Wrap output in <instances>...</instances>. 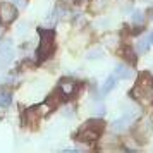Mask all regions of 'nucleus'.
<instances>
[{
	"mask_svg": "<svg viewBox=\"0 0 153 153\" xmlns=\"http://www.w3.org/2000/svg\"><path fill=\"white\" fill-rule=\"evenodd\" d=\"M55 48V33L53 29H42L40 31V47H38V57L45 59Z\"/></svg>",
	"mask_w": 153,
	"mask_h": 153,
	"instance_id": "1",
	"label": "nucleus"
},
{
	"mask_svg": "<svg viewBox=\"0 0 153 153\" xmlns=\"http://www.w3.org/2000/svg\"><path fill=\"white\" fill-rule=\"evenodd\" d=\"M17 10L19 9L9 4V2H0V22L2 24H10L17 17Z\"/></svg>",
	"mask_w": 153,
	"mask_h": 153,
	"instance_id": "2",
	"label": "nucleus"
},
{
	"mask_svg": "<svg viewBox=\"0 0 153 153\" xmlns=\"http://www.w3.org/2000/svg\"><path fill=\"white\" fill-rule=\"evenodd\" d=\"M134 122V119L129 115V114H124L122 117H119L117 120H114L110 126V129L114 134H120V132H126L129 127H131V124Z\"/></svg>",
	"mask_w": 153,
	"mask_h": 153,
	"instance_id": "3",
	"label": "nucleus"
},
{
	"mask_svg": "<svg viewBox=\"0 0 153 153\" xmlns=\"http://www.w3.org/2000/svg\"><path fill=\"white\" fill-rule=\"evenodd\" d=\"M59 91H60L62 97H72L77 91V83L74 79H71V77H64L59 83Z\"/></svg>",
	"mask_w": 153,
	"mask_h": 153,
	"instance_id": "4",
	"label": "nucleus"
},
{
	"mask_svg": "<svg viewBox=\"0 0 153 153\" xmlns=\"http://www.w3.org/2000/svg\"><path fill=\"white\" fill-rule=\"evenodd\" d=\"M150 132H152V122H150V119H143L138 126H136V139H141V141H146L148 136H150Z\"/></svg>",
	"mask_w": 153,
	"mask_h": 153,
	"instance_id": "5",
	"label": "nucleus"
},
{
	"mask_svg": "<svg viewBox=\"0 0 153 153\" xmlns=\"http://www.w3.org/2000/svg\"><path fill=\"white\" fill-rule=\"evenodd\" d=\"M97 139H98V132L90 129V127H83L77 134V141H83V143H93Z\"/></svg>",
	"mask_w": 153,
	"mask_h": 153,
	"instance_id": "6",
	"label": "nucleus"
},
{
	"mask_svg": "<svg viewBox=\"0 0 153 153\" xmlns=\"http://www.w3.org/2000/svg\"><path fill=\"white\" fill-rule=\"evenodd\" d=\"M150 47H152V43H150V40H148V36L143 35L139 36L138 40H136V43H134V52L136 53H146L148 50H150Z\"/></svg>",
	"mask_w": 153,
	"mask_h": 153,
	"instance_id": "7",
	"label": "nucleus"
},
{
	"mask_svg": "<svg viewBox=\"0 0 153 153\" xmlns=\"http://www.w3.org/2000/svg\"><path fill=\"white\" fill-rule=\"evenodd\" d=\"M114 74H115L117 79H129V77H132V69L126 64H119L114 71Z\"/></svg>",
	"mask_w": 153,
	"mask_h": 153,
	"instance_id": "8",
	"label": "nucleus"
},
{
	"mask_svg": "<svg viewBox=\"0 0 153 153\" xmlns=\"http://www.w3.org/2000/svg\"><path fill=\"white\" fill-rule=\"evenodd\" d=\"M84 127H90V129H93V131H97L100 134V132H103L105 124H103V120H102V117H93L91 120H88L84 124Z\"/></svg>",
	"mask_w": 153,
	"mask_h": 153,
	"instance_id": "9",
	"label": "nucleus"
},
{
	"mask_svg": "<svg viewBox=\"0 0 153 153\" xmlns=\"http://www.w3.org/2000/svg\"><path fill=\"white\" fill-rule=\"evenodd\" d=\"M115 84H117V77H115V74H110V76L105 79L103 86H102V95H107V93H110L114 88H115Z\"/></svg>",
	"mask_w": 153,
	"mask_h": 153,
	"instance_id": "10",
	"label": "nucleus"
},
{
	"mask_svg": "<svg viewBox=\"0 0 153 153\" xmlns=\"http://www.w3.org/2000/svg\"><path fill=\"white\" fill-rule=\"evenodd\" d=\"M12 57H14V50H4V52H0V69L9 67V64L12 62Z\"/></svg>",
	"mask_w": 153,
	"mask_h": 153,
	"instance_id": "11",
	"label": "nucleus"
},
{
	"mask_svg": "<svg viewBox=\"0 0 153 153\" xmlns=\"http://www.w3.org/2000/svg\"><path fill=\"white\" fill-rule=\"evenodd\" d=\"M131 21L134 26H143L146 21V17H145V12L143 10H139V9H134L132 10V14H131Z\"/></svg>",
	"mask_w": 153,
	"mask_h": 153,
	"instance_id": "12",
	"label": "nucleus"
},
{
	"mask_svg": "<svg viewBox=\"0 0 153 153\" xmlns=\"http://www.w3.org/2000/svg\"><path fill=\"white\" fill-rule=\"evenodd\" d=\"M24 119H26V124L35 126L36 122H38V119H40V114H38V110H36V107H35V108H29V110H26Z\"/></svg>",
	"mask_w": 153,
	"mask_h": 153,
	"instance_id": "13",
	"label": "nucleus"
},
{
	"mask_svg": "<svg viewBox=\"0 0 153 153\" xmlns=\"http://www.w3.org/2000/svg\"><path fill=\"white\" fill-rule=\"evenodd\" d=\"M102 55H103V48H102V47H93L91 50L86 52V59H88V60H97V59H102Z\"/></svg>",
	"mask_w": 153,
	"mask_h": 153,
	"instance_id": "14",
	"label": "nucleus"
},
{
	"mask_svg": "<svg viewBox=\"0 0 153 153\" xmlns=\"http://www.w3.org/2000/svg\"><path fill=\"white\" fill-rule=\"evenodd\" d=\"M45 103L48 105L52 110H53V108H57V107L60 105V93H52V95L45 100Z\"/></svg>",
	"mask_w": 153,
	"mask_h": 153,
	"instance_id": "15",
	"label": "nucleus"
},
{
	"mask_svg": "<svg viewBox=\"0 0 153 153\" xmlns=\"http://www.w3.org/2000/svg\"><path fill=\"white\" fill-rule=\"evenodd\" d=\"M29 33V22L28 21H21L17 22V26H16V35L17 36H26Z\"/></svg>",
	"mask_w": 153,
	"mask_h": 153,
	"instance_id": "16",
	"label": "nucleus"
},
{
	"mask_svg": "<svg viewBox=\"0 0 153 153\" xmlns=\"http://www.w3.org/2000/svg\"><path fill=\"white\" fill-rule=\"evenodd\" d=\"M105 105L103 102H97V103L91 107V114H93V117H103L105 115Z\"/></svg>",
	"mask_w": 153,
	"mask_h": 153,
	"instance_id": "17",
	"label": "nucleus"
},
{
	"mask_svg": "<svg viewBox=\"0 0 153 153\" xmlns=\"http://www.w3.org/2000/svg\"><path fill=\"white\" fill-rule=\"evenodd\" d=\"M136 55H138V53H136V52H134L132 48H129V47L124 50V59L127 60V62H131V64H132L134 60H136Z\"/></svg>",
	"mask_w": 153,
	"mask_h": 153,
	"instance_id": "18",
	"label": "nucleus"
},
{
	"mask_svg": "<svg viewBox=\"0 0 153 153\" xmlns=\"http://www.w3.org/2000/svg\"><path fill=\"white\" fill-rule=\"evenodd\" d=\"M9 103H10V93L0 91V107H7Z\"/></svg>",
	"mask_w": 153,
	"mask_h": 153,
	"instance_id": "19",
	"label": "nucleus"
},
{
	"mask_svg": "<svg viewBox=\"0 0 153 153\" xmlns=\"http://www.w3.org/2000/svg\"><path fill=\"white\" fill-rule=\"evenodd\" d=\"M0 2H9V4L16 5L17 9H24L28 5V0H0Z\"/></svg>",
	"mask_w": 153,
	"mask_h": 153,
	"instance_id": "20",
	"label": "nucleus"
},
{
	"mask_svg": "<svg viewBox=\"0 0 153 153\" xmlns=\"http://www.w3.org/2000/svg\"><path fill=\"white\" fill-rule=\"evenodd\" d=\"M74 2H76V0H57V5L62 7V9H71L74 5Z\"/></svg>",
	"mask_w": 153,
	"mask_h": 153,
	"instance_id": "21",
	"label": "nucleus"
},
{
	"mask_svg": "<svg viewBox=\"0 0 153 153\" xmlns=\"http://www.w3.org/2000/svg\"><path fill=\"white\" fill-rule=\"evenodd\" d=\"M64 117H74V107L72 105L64 107Z\"/></svg>",
	"mask_w": 153,
	"mask_h": 153,
	"instance_id": "22",
	"label": "nucleus"
},
{
	"mask_svg": "<svg viewBox=\"0 0 153 153\" xmlns=\"http://www.w3.org/2000/svg\"><path fill=\"white\" fill-rule=\"evenodd\" d=\"M141 4H145V5H153V0H139Z\"/></svg>",
	"mask_w": 153,
	"mask_h": 153,
	"instance_id": "23",
	"label": "nucleus"
},
{
	"mask_svg": "<svg viewBox=\"0 0 153 153\" xmlns=\"http://www.w3.org/2000/svg\"><path fill=\"white\" fill-rule=\"evenodd\" d=\"M146 36H148V40H150V43L153 45V31H150V33H146Z\"/></svg>",
	"mask_w": 153,
	"mask_h": 153,
	"instance_id": "24",
	"label": "nucleus"
},
{
	"mask_svg": "<svg viewBox=\"0 0 153 153\" xmlns=\"http://www.w3.org/2000/svg\"><path fill=\"white\" fill-rule=\"evenodd\" d=\"M2 33H4V29H2V26H0V36H2Z\"/></svg>",
	"mask_w": 153,
	"mask_h": 153,
	"instance_id": "25",
	"label": "nucleus"
}]
</instances>
